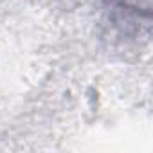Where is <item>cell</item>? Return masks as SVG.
Instances as JSON below:
<instances>
[{
    "label": "cell",
    "instance_id": "6da1fadb",
    "mask_svg": "<svg viewBox=\"0 0 153 153\" xmlns=\"http://www.w3.org/2000/svg\"><path fill=\"white\" fill-rule=\"evenodd\" d=\"M123 7H128L135 13H142V15H149L151 9V0H115Z\"/></svg>",
    "mask_w": 153,
    "mask_h": 153
}]
</instances>
